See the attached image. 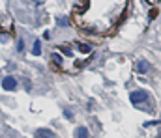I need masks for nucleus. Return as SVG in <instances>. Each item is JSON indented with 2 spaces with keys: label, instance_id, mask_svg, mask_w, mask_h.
<instances>
[{
  "label": "nucleus",
  "instance_id": "nucleus-11",
  "mask_svg": "<svg viewBox=\"0 0 161 138\" xmlns=\"http://www.w3.org/2000/svg\"><path fill=\"white\" fill-rule=\"evenodd\" d=\"M158 13H159V11H158V8H154V9L150 11V19H154V17H158Z\"/></svg>",
  "mask_w": 161,
  "mask_h": 138
},
{
  "label": "nucleus",
  "instance_id": "nucleus-13",
  "mask_svg": "<svg viewBox=\"0 0 161 138\" xmlns=\"http://www.w3.org/2000/svg\"><path fill=\"white\" fill-rule=\"evenodd\" d=\"M150 2H156V0H150Z\"/></svg>",
  "mask_w": 161,
  "mask_h": 138
},
{
  "label": "nucleus",
  "instance_id": "nucleus-10",
  "mask_svg": "<svg viewBox=\"0 0 161 138\" xmlns=\"http://www.w3.org/2000/svg\"><path fill=\"white\" fill-rule=\"evenodd\" d=\"M56 21H58V24H60V26H68V19H66V17H58Z\"/></svg>",
  "mask_w": 161,
  "mask_h": 138
},
{
  "label": "nucleus",
  "instance_id": "nucleus-5",
  "mask_svg": "<svg viewBox=\"0 0 161 138\" xmlns=\"http://www.w3.org/2000/svg\"><path fill=\"white\" fill-rule=\"evenodd\" d=\"M36 138H53V133H51V129H38Z\"/></svg>",
  "mask_w": 161,
  "mask_h": 138
},
{
  "label": "nucleus",
  "instance_id": "nucleus-8",
  "mask_svg": "<svg viewBox=\"0 0 161 138\" xmlns=\"http://www.w3.org/2000/svg\"><path fill=\"white\" fill-rule=\"evenodd\" d=\"M77 50H79V52H84V54H88V52L92 50V47L86 45V43H77Z\"/></svg>",
  "mask_w": 161,
  "mask_h": 138
},
{
  "label": "nucleus",
  "instance_id": "nucleus-6",
  "mask_svg": "<svg viewBox=\"0 0 161 138\" xmlns=\"http://www.w3.org/2000/svg\"><path fill=\"white\" fill-rule=\"evenodd\" d=\"M75 138H88V129L86 127H79L77 133H75Z\"/></svg>",
  "mask_w": 161,
  "mask_h": 138
},
{
  "label": "nucleus",
  "instance_id": "nucleus-2",
  "mask_svg": "<svg viewBox=\"0 0 161 138\" xmlns=\"http://www.w3.org/2000/svg\"><path fill=\"white\" fill-rule=\"evenodd\" d=\"M129 99H131V103H133L135 106L146 108V106H144V103H148V101H150V95H148L146 92H142V90H137V92H131Z\"/></svg>",
  "mask_w": 161,
  "mask_h": 138
},
{
  "label": "nucleus",
  "instance_id": "nucleus-9",
  "mask_svg": "<svg viewBox=\"0 0 161 138\" xmlns=\"http://www.w3.org/2000/svg\"><path fill=\"white\" fill-rule=\"evenodd\" d=\"M51 58H53V62H54L56 65H62V56H60L58 52H53V54H51Z\"/></svg>",
  "mask_w": 161,
  "mask_h": 138
},
{
  "label": "nucleus",
  "instance_id": "nucleus-1",
  "mask_svg": "<svg viewBox=\"0 0 161 138\" xmlns=\"http://www.w3.org/2000/svg\"><path fill=\"white\" fill-rule=\"evenodd\" d=\"M127 0H86L84 11L77 15V21L86 32L107 34L120 23Z\"/></svg>",
  "mask_w": 161,
  "mask_h": 138
},
{
  "label": "nucleus",
  "instance_id": "nucleus-12",
  "mask_svg": "<svg viewBox=\"0 0 161 138\" xmlns=\"http://www.w3.org/2000/svg\"><path fill=\"white\" fill-rule=\"evenodd\" d=\"M17 49H19V50H23V49H25V41H23V39L17 43Z\"/></svg>",
  "mask_w": 161,
  "mask_h": 138
},
{
  "label": "nucleus",
  "instance_id": "nucleus-4",
  "mask_svg": "<svg viewBox=\"0 0 161 138\" xmlns=\"http://www.w3.org/2000/svg\"><path fill=\"white\" fill-rule=\"evenodd\" d=\"M150 69V64L146 62V60H141V62H137V73H146Z\"/></svg>",
  "mask_w": 161,
  "mask_h": 138
},
{
  "label": "nucleus",
  "instance_id": "nucleus-7",
  "mask_svg": "<svg viewBox=\"0 0 161 138\" xmlns=\"http://www.w3.org/2000/svg\"><path fill=\"white\" fill-rule=\"evenodd\" d=\"M32 54H36V56H40V54H41V41H40V39H36V41H34V47H32Z\"/></svg>",
  "mask_w": 161,
  "mask_h": 138
},
{
  "label": "nucleus",
  "instance_id": "nucleus-3",
  "mask_svg": "<svg viewBox=\"0 0 161 138\" xmlns=\"http://www.w3.org/2000/svg\"><path fill=\"white\" fill-rule=\"evenodd\" d=\"M2 88L8 90V92H13V90L17 88V80H15L13 77H4V79H2Z\"/></svg>",
  "mask_w": 161,
  "mask_h": 138
}]
</instances>
